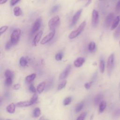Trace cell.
<instances>
[{"label":"cell","mask_w":120,"mask_h":120,"mask_svg":"<svg viewBox=\"0 0 120 120\" xmlns=\"http://www.w3.org/2000/svg\"><path fill=\"white\" fill-rule=\"evenodd\" d=\"M86 24V22L85 21L82 22L79 27L75 30L72 31L68 35V38L70 39H74L77 37H78L83 30Z\"/></svg>","instance_id":"1"},{"label":"cell","mask_w":120,"mask_h":120,"mask_svg":"<svg viewBox=\"0 0 120 120\" xmlns=\"http://www.w3.org/2000/svg\"><path fill=\"white\" fill-rule=\"evenodd\" d=\"M60 17L59 16L56 15L54 16L50 19L48 22V26L50 30H55L56 27H57L60 23Z\"/></svg>","instance_id":"2"},{"label":"cell","mask_w":120,"mask_h":120,"mask_svg":"<svg viewBox=\"0 0 120 120\" xmlns=\"http://www.w3.org/2000/svg\"><path fill=\"white\" fill-rule=\"evenodd\" d=\"M21 33V31L20 29H16L13 31L10 36V41L13 45H16L18 42Z\"/></svg>","instance_id":"3"},{"label":"cell","mask_w":120,"mask_h":120,"mask_svg":"<svg viewBox=\"0 0 120 120\" xmlns=\"http://www.w3.org/2000/svg\"><path fill=\"white\" fill-rule=\"evenodd\" d=\"M114 53H112L109 56L107 62V73L109 75H111L112 71L114 67Z\"/></svg>","instance_id":"4"},{"label":"cell","mask_w":120,"mask_h":120,"mask_svg":"<svg viewBox=\"0 0 120 120\" xmlns=\"http://www.w3.org/2000/svg\"><path fill=\"white\" fill-rule=\"evenodd\" d=\"M114 19V14L113 13H109L106 17L105 20V26L106 28H109L111 26Z\"/></svg>","instance_id":"5"},{"label":"cell","mask_w":120,"mask_h":120,"mask_svg":"<svg viewBox=\"0 0 120 120\" xmlns=\"http://www.w3.org/2000/svg\"><path fill=\"white\" fill-rule=\"evenodd\" d=\"M99 22V14L98 11L93 9L92 12L91 24L93 27H96Z\"/></svg>","instance_id":"6"},{"label":"cell","mask_w":120,"mask_h":120,"mask_svg":"<svg viewBox=\"0 0 120 120\" xmlns=\"http://www.w3.org/2000/svg\"><path fill=\"white\" fill-rule=\"evenodd\" d=\"M41 21L42 20L40 18H38L35 21L31 30V33L32 35L34 34L36 32H37L38 30L41 26Z\"/></svg>","instance_id":"7"},{"label":"cell","mask_w":120,"mask_h":120,"mask_svg":"<svg viewBox=\"0 0 120 120\" xmlns=\"http://www.w3.org/2000/svg\"><path fill=\"white\" fill-rule=\"evenodd\" d=\"M55 34V30H52L48 35L45 36L41 41L40 44L42 45H44L50 41H51L54 37Z\"/></svg>","instance_id":"8"},{"label":"cell","mask_w":120,"mask_h":120,"mask_svg":"<svg viewBox=\"0 0 120 120\" xmlns=\"http://www.w3.org/2000/svg\"><path fill=\"white\" fill-rule=\"evenodd\" d=\"M71 69V65H68L67 66L66 68L61 72L59 75V79H64L66 78L69 75Z\"/></svg>","instance_id":"9"},{"label":"cell","mask_w":120,"mask_h":120,"mask_svg":"<svg viewBox=\"0 0 120 120\" xmlns=\"http://www.w3.org/2000/svg\"><path fill=\"white\" fill-rule=\"evenodd\" d=\"M82 12V9H80L79 10H78L74 15L73 18H72V22L70 25V27H73L74 25H75L76 22H77L78 20H79L80 16L81 15Z\"/></svg>","instance_id":"10"},{"label":"cell","mask_w":120,"mask_h":120,"mask_svg":"<svg viewBox=\"0 0 120 120\" xmlns=\"http://www.w3.org/2000/svg\"><path fill=\"white\" fill-rule=\"evenodd\" d=\"M33 104L32 102L30 100L24 101H21L16 103V105L17 106L19 107H27L30 105H32Z\"/></svg>","instance_id":"11"},{"label":"cell","mask_w":120,"mask_h":120,"mask_svg":"<svg viewBox=\"0 0 120 120\" xmlns=\"http://www.w3.org/2000/svg\"><path fill=\"white\" fill-rule=\"evenodd\" d=\"M85 59L83 57L77 58L74 62V66L77 68L81 67L85 62Z\"/></svg>","instance_id":"12"},{"label":"cell","mask_w":120,"mask_h":120,"mask_svg":"<svg viewBox=\"0 0 120 120\" xmlns=\"http://www.w3.org/2000/svg\"><path fill=\"white\" fill-rule=\"evenodd\" d=\"M43 34V31L41 30L39 31L35 36L33 40V45L35 46H36L39 41L40 40L41 37Z\"/></svg>","instance_id":"13"},{"label":"cell","mask_w":120,"mask_h":120,"mask_svg":"<svg viewBox=\"0 0 120 120\" xmlns=\"http://www.w3.org/2000/svg\"><path fill=\"white\" fill-rule=\"evenodd\" d=\"M120 22V15L117 16L114 19L112 24L111 26V30H114L119 24V22Z\"/></svg>","instance_id":"14"},{"label":"cell","mask_w":120,"mask_h":120,"mask_svg":"<svg viewBox=\"0 0 120 120\" xmlns=\"http://www.w3.org/2000/svg\"><path fill=\"white\" fill-rule=\"evenodd\" d=\"M16 105L13 103H10L6 107L7 112L9 113H13L15 111Z\"/></svg>","instance_id":"15"},{"label":"cell","mask_w":120,"mask_h":120,"mask_svg":"<svg viewBox=\"0 0 120 120\" xmlns=\"http://www.w3.org/2000/svg\"><path fill=\"white\" fill-rule=\"evenodd\" d=\"M46 85V82H40L37 86V90L39 93H41L44 90Z\"/></svg>","instance_id":"16"},{"label":"cell","mask_w":120,"mask_h":120,"mask_svg":"<svg viewBox=\"0 0 120 120\" xmlns=\"http://www.w3.org/2000/svg\"><path fill=\"white\" fill-rule=\"evenodd\" d=\"M103 98V95L101 94H99L97 95L94 99V103L95 105H97L101 102L102 99Z\"/></svg>","instance_id":"17"},{"label":"cell","mask_w":120,"mask_h":120,"mask_svg":"<svg viewBox=\"0 0 120 120\" xmlns=\"http://www.w3.org/2000/svg\"><path fill=\"white\" fill-rule=\"evenodd\" d=\"M36 77V74L32 73L30 75H28L25 77V82L29 83L32 82Z\"/></svg>","instance_id":"18"},{"label":"cell","mask_w":120,"mask_h":120,"mask_svg":"<svg viewBox=\"0 0 120 120\" xmlns=\"http://www.w3.org/2000/svg\"><path fill=\"white\" fill-rule=\"evenodd\" d=\"M14 15L16 16H19L22 15V10L19 7H15L13 10Z\"/></svg>","instance_id":"19"},{"label":"cell","mask_w":120,"mask_h":120,"mask_svg":"<svg viewBox=\"0 0 120 120\" xmlns=\"http://www.w3.org/2000/svg\"><path fill=\"white\" fill-rule=\"evenodd\" d=\"M106 106V103L105 101H101L99 104V112L102 113L104 111Z\"/></svg>","instance_id":"20"},{"label":"cell","mask_w":120,"mask_h":120,"mask_svg":"<svg viewBox=\"0 0 120 120\" xmlns=\"http://www.w3.org/2000/svg\"><path fill=\"white\" fill-rule=\"evenodd\" d=\"M113 37L116 39H118L120 38V23L117 27V28L113 33Z\"/></svg>","instance_id":"21"},{"label":"cell","mask_w":120,"mask_h":120,"mask_svg":"<svg viewBox=\"0 0 120 120\" xmlns=\"http://www.w3.org/2000/svg\"><path fill=\"white\" fill-rule=\"evenodd\" d=\"M19 64L22 67H25L28 64L27 59L24 57H22L19 60Z\"/></svg>","instance_id":"22"},{"label":"cell","mask_w":120,"mask_h":120,"mask_svg":"<svg viewBox=\"0 0 120 120\" xmlns=\"http://www.w3.org/2000/svg\"><path fill=\"white\" fill-rule=\"evenodd\" d=\"M84 106V102H81L78 104L76 106L75 109V112L76 113H78L79 112H80L82 109L83 108Z\"/></svg>","instance_id":"23"},{"label":"cell","mask_w":120,"mask_h":120,"mask_svg":"<svg viewBox=\"0 0 120 120\" xmlns=\"http://www.w3.org/2000/svg\"><path fill=\"white\" fill-rule=\"evenodd\" d=\"M105 63L103 60H101L99 62V70L101 73H103L105 71Z\"/></svg>","instance_id":"24"},{"label":"cell","mask_w":120,"mask_h":120,"mask_svg":"<svg viewBox=\"0 0 120 120\" xmlns=\"http://www.w3.org/2000/svg\"><path fill=\"white\" fill-rule=\"evenodd\" d=\"M40 114H41V111L40 108L39 107L35 108L33 112V116L35 118H37V117H38L40 115Z\"/></svg>","instance_id":"25"},{"label":"cell","mask_w":120,"mask_h":120,"mask_svg":"<svg viewBox=\"0 0 120 120\" xmlns=\"http://www.w3.org/2000/svg\"><path fill=\"white\" fill-rule=\"evenodd\" d=\"M4 75L6 78H8V77H11L13 78H14V74L9 69L6 70L4 73Z\"/></svg>","instance_id":"26"},{"label":"cell","mask_w":120,"mask_h":120,"mask_svg":"<svg viewBox=\"0 0 120 120\" xmlns=\"http://www.w3.org/2000/svg\"><path fill=\"white\" fill-rule=\"evenodd\" d=\"M71 101H72V98H71V97L69 96V97L66 98L64 99V100H63V104L64 105L66 106V105H69L71 103Z\"/></svg>","instance_id":"27"},{"label":"cell","mask_w":120,"mask_h":120,"mask_svg":"<svg viewBox=\"0 0 120 120\" xmlns=\"http://www.w3.org/2000/svg\"><path fill=\"white\" fill-rule=\"evenodd\" d=\"M96 48V44L94 42H91L89 44L88 49L90 52H93Z\"/></svg>","instance_id":"28"},{"label":"cell","mask_w":120,"mask_h":120,"mask_svg":"<svg viewBox=\"0 0 120 120\" xmlns=\"http://www.w3.org/2000/svg\"><path fill=\"white\" fill-rule=\"evenodd\" d=\"M67 84V81L66 80H64L63 81H62L58 86V90H61V89H62L63 88H64L66 85Z\"/></svg>","instance_id":"29"},{"label":"cell","mask_w":120,"mask_h":120,"mask_svg":"<svg viewBox=\"0 0 120 120\" xmlns=\"http://www.w3.org/2000/svg\"><path fill=\"white\" fill-rule=\"evenodd\" d=\"M13 78L11 77H8L6 78V80L5 81V84L6 86H10L12 84L13 82Z\"/></svg>","instance_id":"30"},{"label":"cell","mask_w":120,"mask_h":120,"mask_svg":"<svg viewBox=\"0 0 120 120\" xmlns=\"http://www.w3.org/2000/svg\"><path fill=\"white\" fill-rule=\"evenodd\" d=\"M62 58H63V53L61 52L57 53L55 56V59L57 61L61 60Z\"/></svg>","instance_id":"31"},{"label":"cell","mask_w":120,"mask_h":120,"mask_svg":"<svg viewBox=\"0 0 120 120\" xmlns=\"http://www.w3.org/2000/svg\"><path fill=\"white\" fill-rule=\"evenodd\" d=\"M38 95L36 93L33 94V95L32 96V97L30 99V100L32 102L33 104L37 102V101L38 100Z\"/></svg>","instance_id":"32"},{"label":"cell","mask_w":120,"mask_h":120,"mask_svg":"<svg viewBox=\"0 0 120 120\" xmlns=\"http://www.w3.org/2000/svg\"><path fill=\"white\" fill-rule=\"evenodd\" d=\"M87 112H82L81 114H80V115L78 117V118H77V120H83L85 119L86 115H87Z\"/></svg>","instance_id":"33"},{"label":"cell","mask_w":120,"mask_h":120,"mask_svg":"<svg viewBox=\"0 0 120 120\" xmlns=\"http://www.w3.org/2000/svg\"><path fill=\"white\" fill-rule=\"evenodd\" d=\"M60 8V6L59 5H56L53 6L51 9V12L52 13H54L57 12Z\"/></svg>","instance_id":"34"},{"label":"cell","mask_w":120,"mask_h":120,"mask_svg":"<svg viewBox=\"0 0 120 120\" xmlns=\"http://www.w3.org/2000/svg\"><path fill=\"white\" fill-rule=\"evenodd\" d=\"M13 45V44H12V43L11 42V41L10 40L6 44V45H5V49H6V50H9Z\"/></svg>","instance_id":"35"},{"label":"cell","mask_w":120,"mask_h":120,"mask_svg":"<svg viewBox=\"0 0 120 120\" xmlns=\"http://www.w3.org/2000/svg\"><path fill=\"white\" fill-rule=\"evenodd\" d=\"M8 26H1L0 27V35H1L3 33H4L8 29Z\"/></svg>","instance_id":"36"},{"label":"cell","mask_w":120,"mask_h":120,"mask_svg":"<svg viewBox=\"0 0 120 120\" xmlns=\"http://www.w3.org/2000/svg\"><path fill=\"white\" fill-rule=\"evenodd\" d=\"M29 90H30V91H31V92H32V93H35L36 92V89H35V88L34 87V85H33L32 84H31L30 85V86H29Z\"/></svg>","instance_id":"37"},{"label":"cell","mask_w":120,"mask_h":120,"mask_svg":"<svg viewBox=\"0 0 120 120\" xmlns=\"http://www.w3.org/2000/svg\"><path fill=\"white\" fill-rule=\"evenodd\" d=\"M113 116L115 117H119L120 116V108L116 110L114 112Z\"/></svg>","instance_id":"38"},{"label":"cell","mask_w":120,"mask_h":120,"mask_svg":"<svg viewBox=\"0 0 120 120\" xmlns=\"http://www.w3.org/2000/svg\"><path fill=\"white\" fill-rule=\"evenodd\" d=\"M92 82H86L84 84V87L85 89H89L92 84Z\"/></svg>","instance_id":"39"},{"label":"cell","mask_w":120,"mask_h":120,"mask_svg":"<svg viewBox=\"0 0 120 120\" xmlns=\"http://www.w3.org/2000/svg\"><path fill=\"white\" fill-rule=\"evenodd\" d=\"M21 0H11L10 4L12 6H14L16 5L17 3H18Z\"/></svg>","instance_id":"40"},{"label":"cell","mask_w":120,"mask_h":120,"mask_svg":"<svg viewBox=\"0 0 120 120\" xmlns=\"http://www.w3.org/2000/svg\"><path fill=\"white\" fill-rule=\"evenodd\" d=\"M116 11L117 12H120V0L118 1L117 2L116 6V8H115Z\"/></svg>","instance_id":"41"},{"label":"cell","mask_w":120,"mask_h":120,"mask_svg":"<svg viewBox=\"0 0 120 120\" xmlns=\"http://www.w3.org/2000/svg\"><path fill=\"white\" fill-rule=\"evenodd\" d=\"M20 88V85L19 84H18V83L17 84H15L13 86V88L14 90H18Z\"/></svg>","instance_id":"42"},{"label":"cell","mask_w":120,"mask_h":120,"mask_svg":"<svg viewBox=\"0 0 120 120\" xmlns=\"http://www.w3.org/2000/svg\"><path fill=\"white\" fill-rule=\"evenodd\" d=\"M91 1H92V0H88V1H87V3L85 4V7H87V6H88L90 3H91Z\"/></svg>","instance_id":"43"},{"label":"cell","mask_w":120,"mask_h":120,"mask_svg":"<svg viewBox=\"0 0 120 120\" xmlns=\"http://www.w3.org/2000/svg\"><path fill=\"white\" fill-rule=\"evenodd\" d=\"M8 0H0V4H3L4 3H5Z\"/></svg>","instance_id":"44"},{"label":"cell","mask_w":120,"mask_h":120,"mask_svg":"<svg viewBox=\"0 0 120 120\" xmlns=\"http://www.w3.org/2000/svg\"><path fill=\"white\" fill-rule=\"evenodd\" d=\"M119 45H120V42H119Z\"/></svg>","instance_id":"45"},{"label":"cell","mask_w":120,"mask_h":120,"mask_svg":"<svg viewBox=\"0 0 120 120\" xmlns=\"http://www.w3.org/2000/svg\"></svg>","instance_id":"46"}]
</instances>
